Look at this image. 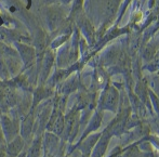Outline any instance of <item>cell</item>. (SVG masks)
Masks as SVG:
<instances>
[{
    "label": "cell",
    "mask_w": 159,
    "mask_h": 157,
    "mask_svg": "<svg viewBox=\"0 0 159 157\" xmlns=\"http://www.w3.org/2000/svg\"><path fill=\"white\" fill-rule=\"evenodd\" d=\"M27 7H26V9H30V6H32V0H27Z\"/></svg>",
    "instance_id": "cell-1"
},
{
    "label": "cell",
    "mask_w": 159,
    "mask_h": 157,
    "mask_svg": "<svg viewBox=\"0 0 159 157\" xmlns=\"http://www.w3.org/2000/svg\"><path fill=\"white\" fill-rule=\"evenodd\" d=\"M2 24H3V22H0V25H2Z\"/></svg>",
    "instance_id": "cell-2"
}]
</instances>
